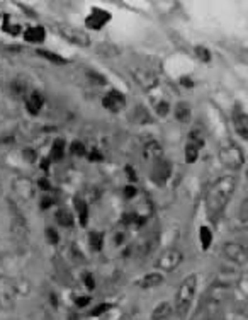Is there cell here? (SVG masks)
Instances as JSON below:
<instances>
[{"instance_id": "cell-41", "label": "cell", "mask_w": 248, "mask_h": 320, "mask_svg": "<svg viewBox=\"0 0 248 320\" xmlns=\"http://www.w3.org/2000/svg\"><path fill=\"white\" fill-rule=\"evenodd\" d=\"M41 165H43V169H45V171H48L49 160H43V162H41Z\"/></svg>"}, {"instance_id": "cell-18", "label": "cell", "mask_w": 248, "mask_h": 320, "mask_svg": "<svg viewBox=\"0 0 248 320\" xmlns=\"http://www.w3.org/2000/svg\"><path fill=\"white\" fill-rule=\"evenodd\" d=\"M199 240H201V247L204 249V251H207V249L211 247V244H213V232H211L209 226L202 225L199 228Z\"/></svg>"}, {"instance_id": "cell-12", "label": "cell", "mask_w": 248, "mask_h": 320, "mask_svg": "<svg viewBox=\"0 0 248 320\" xmlns=\"http://www.w3.org/2000/svg\"><path fill=\"white\" fill-rule=\"evenodd\" d=\"M163 274L162 272H150V274L143 276L141 279L138 281V286L143 289H150V288H155V286L162 285L163 283Z\"/></svg>"}, {"instance_id": "cell-15", "label": "cell", "mask_w": 248, "mask_h": 320, "mask_svg": "<svg viewBox=\"0 0 248 320\" xmlns=\"http://www.w3.org/2000/svg\"><path fill=\"white\" fill-rule=\"evenodd\" d=\"M145 157L146 159H152V160H160L163 159V148L158 142H148L145 146Z\"/></svg>"}, {"instance_id": "cell-32", "label": "cell", "mask_w": 248, "mask_h": 320, "mask_svg": "<svg viewBox=\"0 0 248 320\" xmlns=\"http://www.w3.org/2000/svg\"><path fill=\"white\" fill-rule=\"evenodd\" d=\"M136 194H138V191H136V186L129 184V186H126V188H124V196H126L128 199L135 198Z\"/></svg>"}, {"instance_id": "cell-6", "label": "cell", "mask_w": 248, "mask_h": 320, "mask_svg": "<svg viewBox=\"0 0 248 320\" xmlns=\"http://www.w3.org/2000/svg\"><path fill=\"white\" fill-rule=\"evenodd\" d=\"M223 252L231 262L238 266H245L248 264V249L245 245L238 244V242H228L224 244Z\"/></svg>"}, {"instance_id": "cell-21", "label": "cell", "mask_w": 248, "mask_h": 320, "mask_svg": "<svg viewBox=\"0 0 248 320\" xmlns=\"http://www.w3.org/2000/svg\"><path fill=\"white\" fill-rule=\"evenodd\" d=\"M38 55L43 56V58L49 60L51 63H56V65H65L66 60L63 58L62 55H58V53H51V51H46V49H38Z\"/></svg>"}, {"instance_id": "cell-35", "label": "cell", "mask_w": 248, "mask_h": 320, "mask_svg": "<svg viewBox=\"0 0 248 320\" xmlns=\"http://www.w3.org/2000/svg\"><path fill=\"white\" fill-rule=\"evenodd\" d=\"M89 75H90V79H92V80H95V82H99V84H106V79H104V77H100V73L90 72Z\"/></svg>"}, {"instance_id": "cell-30", "label": "cell", "mask_w": 248, "mask_h": 320, "mask_svg": "<svg viewBox=\"0 0 248 320\" xmlns=\"http://www.w3.org/2000/svg\"><path fill=\"white\" fill-rule=\"evenodd\" d=\"M240 216H241V222H243V220H248V198L241 201V205H240Z\"/></svg>"}, {"instance_id": "cell-4", "label": "cell", "mask_w": 248, "mask_h": 320, "mask_svg": "<svg viewBox=\"0 0 248 320\" xmlns=\"http://www.w3.org/2000/svg\"><path fill=\"white\" fill-rule=\"evenodd\" d=\"M182 261H184V254L179 249H169V251H165L156 259L155 268L163 272H172L182 264Z\"/></svg>"}, {"instance_id": "cell-42", "label": "cell", "mask_w": 248, "mask_h": 320, "mask_svg": "<svg viewBox=\"0 0 248 320\" xmlns=\"http://www.w3.org/2000/svg\"><path fill=\"white\" fill-rule=\"evenodd\" d=\"M243 228L248 230V220H243Z\"/></svg>"}, {"instance_id": "cell-33", "label": "cell", "mask_w": 248, "mask_h": 320, "mask_svg": "<svg viewBox=\"0 0 248 320\" xmlns=\"http://www.w3.org/2000/svg\"><path fill=\"white\" fill-rule=\"evenodd\" d=\"M83 283H85V286L89 289H93L95 288V279H93V276L90 274V272H87L85 276H83Z\"/></svg>"}, {"instance_id": "cell-8", "label": "cell", "mask_w": 248, "mask_h": 320, "mask_svg": "<svg viewBox=\"0 0 248 320\" xmlns=\"http://www.w3.org/2000/svg\"><path fill=\"white\" fill-rule=\"evenodd\" d=\"M233 125H234V131L238 133L241 140L248 142V114L240 108L236 106L233 111Z\"/></svg>"}, {"instance_id": "cell-3", "label": "cell", "mask_w": 248, "mask_h": 320, "mask_svg": "<svg viewBox=\"0 0 248 320\" xmlns=\"http://www.w3.org/2000/svg\"><path fill=\"white\" fill-rule=\"evenodd\" d=\"M196 289H197V274H189L180 283L175 295V310L180 317H186V313L189 312L190 305L194 302V296H196Z\"/></svg>"}, {"instance_id": "cell-37", "label": "cell", "mask_w": 248, "mask_h": 320, "mask_svg": "<svg viewBox=\"0 0 248 320\" xmlns=\"http://www.w3.org/2000/svg\"><path fill=\"white\" fill-rule=\"evenodd\" d=\"M51 205H53V199H51V198H43V199H41V208H43V209L49 208Z\"/></svg>"}, {"instance_id": "cell-39", "label": "cell", "mask_w": 248, "mask_h": 320, "mask_svg": "<svg viewBox=\"0 0 248 320\" xmlns=\"http://www.w3.org/2000/svg\"><path fill=\"white\" fill-rule=\"evenodd\" d=\"M102 157H100V153L99 152H92L90 153V160H100Z\"/></svg>"}, {"instance_id": "cell-16", "label": "cell", "mask_w": 248, "mask_h": 320, "mask_svg": "<svg viewBox=\"0 0 248 320\" xmlns=\"http://www.w3.org/2000/svg\"><path fill=\"white\" fill-rule=\"evenodd\" d=\"M190 116H192V109H190V106L187 104L186 101L177 102V106H175V118L179 119L180 123H189L190 121Z\"/></svg>"}, {"instance_id": "cell-38", "label": "cell", "mask_w": 248, "mask_h": 320, "mask_svg": "<svg viewBox=\"0 0 248 320\" xmlns=\"http://www.w3.org/2000/svg\"><path fill=\"white\" fill-rule=\"evenodd\" d=\"M126 171H128V176H129V179H131V181L135 182V181H136V176H135V172H133V169H131V167H129V165H128V167H126Z\"/></svg>"}, {"instance_id": "cell-29", "label": "cell", "mask_w": 248, "mask_h": 320, "mask_svg": "<svg viewBox=\"0 0 248 320\" xmlns=\"http://www.w3.org/2000/svg\"><path fill=\"white\" fill-rule=\"evenodd\" d=\"M109 308H110L109 303H102V305H99L97 308H93L92 312H90V315H92V317H99V315H102L104 312H107Z\"/></svg>"}, {"instance_id": "cell-20", "label": "cell", "mask_w": 248, "mask_h": 320, "mask_svg": "<svg viewBox=\"0 0 248 320\" xmlns=\"http://www.w3.org/2000/svg\"><path fill=\"white\" fill-rule=\"evenodd\" d=\"M63 153H65V140L63 138L55 140V143H53V146H51V153H49V159L51 160H62Z\"/></svg>"}, {"instance_id": "cell-31", "label": "cell", "mask_w": 248, "mask_h": 320, "mask_svg": "<svg viewBox=\"0 0 248 320\" xmlns=\"http://www.w3.org/2000/svg\"><path fill=\"white\" fill-rule=\"evenodd\" d=\"M46 239H48L49 244H56L58 242V233L53 228H46Z\"/></svg>"}, {"instance_id": "cell-25", "label": "cell", "mask_w": 248, "mask_h": 320, "mask_svg": "<svg viewBox=\"0 0 248 320\" xmlns=\"http://www.w3.org/2000/svg\"><path fill=\"white\" fill-rule=\"evenodd\" d=\"M77 208H78V215H80V223L82 226H87V222H89V209H87V203L85 201H77Z\"/></svg>"}, {"instance_id": "cell-14", "label": "cell", "mask_w": 248, "mask_h": 320, "mask_svg": "<svg viewBox=\"0 0 248 320\" xmlns=\"http://www.w3.org/2000/svg\"><path fill=\"white\" fill-rule=\"evenodd\" d=\"M172 315V305L169 302H162L152 312V320H167Z\"/></svg>"}, {"instance_id": "cell-17", "label": "cell", "mask_w": 248, "mask_h": 320, "mask_svg": "<svg viewBox=\"0 0 248 320\" xmlns=\"http://www.w3.org/2000/svg\"><path fill=\"white\" fill-rule=\"evenodd\" d=\"M26 108H28V111L31 112V114L36 116L43 108V97L39 94H36V92L34 94H31L28 99V102H26Z\"/></svg>"}, {"instance_id": "cell-23", "label": "cell", "mask_w": 248, "mask_h": 320, "mask_svg": "<svg viewBox=\"0 0 248 320\" xmlns=\"http://www.w3.org/2000/svg\"><path fill=\"white\" fill-rule=\"evenodd\" d=\"M194 53H196V56L199 58V62H202V63H209L211 60H213V55H211L209 48H206V46H196V48H194Z\"/></svg>"}, {"instance_id": "cell-2", "label": "cell", "mask_w": 248, "mask_h": 320, "mask_svg": "<svg viewBox=\"0 0 248 320\" xmlns=\"http://www.w3.org/2000/svg\"><path fill=\"white\" fill-rule=\"evenodd\" d=\"M217 157H219V162L228 171H240L245 165V152L233 140L221 143L219 150H217Z\"/></svg>"}, {"instance_id": "cell-43", "label": "cell", "mask_w": 248, "mask_h": 320, "mask_svg": "<svg viewBox=\"0 0 248 320\" xmlns=\"http://www.w3.org/2000/svg\"><path fill=\"white\" fill-rule=\"evenodd\" d=\"M245 177L248 179V167H247V171H245Z\"/></svg>"}, {"instance_id": "cell-26", "label": "cell", "mask_w": 248, "mask_h": 320, "mask_svg": "<svg viewBox=\"0 0 248 320\" xmlns=\"http://www.w3.org/2000/svg\"><path fill=\"white\" fill-rule=\"evenodd\" d=\"M102 244H104V235L102 233H99V232L90 233V245H92V249L100 251V249H102Z\"/></svg>"}, {"instance_id": "cell-22", "label": "cell", "mask_w": 248, "mask_h": 320, "mask_svg": "<svg viewBox=\"0 0 248 320\" xmlns=\"http://www.w3.org/2000/svg\"><path fill=\"white\" fill-rule=\"evenodd\" d=\"M55 218H56V223L62 226H72L73 225V216L70 215L68 211H65V209H58Z\"/></svg>"}, {"instance_id": "cell-10", "label": "cell", "mask_w": 248, "mask_h": 320, "mask_svg": "<svg viewBox=\"0 0 248 320\" xmlns=\"http://www.w3.org/2000/svg\"><path fill=\"white\" fill-rule=\"evenodd\" d=\"M110 21V14L106 11H100V9H95L92 11V14L87 17V26L90 29H100L106 22Z\"/></svg>"}, {"instance_id": "cell-9", "label": "cell", "mask_w": 248, "mask_h": 320, "mask_svg": "<svg viewBox=\"0 0 248 320\" xmlns=\"http://www.w3.org/2000/svg\"><path fill=\"white\" fill-rule=\"evenodd\" d=\"M102 102L106 109H109V111H112V112H119V111H123L124 106H126V97H124L119 91H114L112 89V91L104 97Z\"/></svg>"}, {"instance_id": "cell-28", "label": "cell", "mask_w": 248, "mask_h": 320, "mask_svg": "<svg viewBox=\"0 0 248 320\" xmlns=\"http://www.w3.org/2000/svg\"><path fill=\"white\" fill-rule=\"evenodd\" d=\"M169 111H170V106L167 101H160L158 104H156V114L162 116V118H165V116L169 114Z\"/></svg>"}, {"instance_id": "cell-13", "label": "cell", "mask_w": 248, "mask_h": 320, "mask_svg": "<svg viewBox=\"0 0 248 320\" xmlns=\"http://www.w3.org/2000/svg\"><path fill=\"white\" fill-rule=\"evenodd\" d=\"M46 38V31L41 26H32V28H28L24 32V39L29 43H43Z\"/></svg>"}, {"instance_id": "cell-7", "label": "cell", "mask_w": 248, "mask_h": 320, "mask_svg": "<svg viewBox=\"0 0 248 320\" xmlns=\"http://www.w3.org/2000/svg\"><path fill=\"white\" fill-rule=\"evenodd\" d=\"M133 79L136 80V84L145 91H152L158 84V79L153 72H150L148 68H135L133 70Z\"/></svg>"}, {"instance_id": "cell-34", "label": "cell", "mask_w": 248, "mask_h": 320, "mask_svg": "<svg viewBox=\"0 0 248 320\" xmlns=\"http://www.w3.org/2000/svg\"><path fill=\"white\" fill-rule=\"evenodd\" d=\"M75 303H77V306H87L90 303V298L89 296H80V298L75 300Z\"/></svg>"}, {"instance_id": "cell-40", "label": "cell", "mask_w": 248, "mask_h": 320, "mask_svg": "<svg viewBox=\"0 0 248 320\" xmlns=\"http://www.w3.org/2000/svg\"><path fill=\"white\" fill-rule=\"evenodd\" d=\"M39 186H41L43 189H49V182L46 181V179H43V181H39Z\"/></svg>"}, {"instance_id": "cell-11", "label": "cell", "mask_w": 248, "mask_h": 320, "mask_svg": "<svg viewBox=\"0 0 248 320\" xmlns=\"http://www.w3.org/2000/svg\"><path fill=\"white\" fill-rule=\"evenodd\" d=\"M153 179H155L158 184H162V182H165L167 179H169L170 176V165L167 160L160 159L155 162V165H153Z\"/></svg>"}, {"instance_id": "cell-36", "label": "cell", "mask_w": 248, "mask_h": 320, "mask_svg": "<svg viewBox=\"0 0 248 320\" xmlns=\"http://www.w3.org/2000/svg\"><path fill=\"white\" fill-rule=\"evenodd\" d=\"M180 84H182L184 87H187V89H192L194 87V82L189 79V77H182V79H180Z\"/></svg>"}, {"instance_id": "cell-5", "label": "cell", "mask_w": 248, "mask_h": 320, "mask_svg": "<svg viewBox=\"0 0 248 320\" xmlns=\"http://www.w3.org/2000/svg\"><path fill=\"white\" fill-rule=\"evenodd\" d=\"M56 31H58L65 39H68L70 43H75V45L82 46V48H87V46L90 45L89 34L72 24H56Z\"/></svg>"}, {"instance_id": "cell-24", "label": "cell", "mask_w": 248, "mask_h": 320, "mask_svg": "<svg viewBox=\"0 0 248 320\" xmlns=\"http://www.w3.org/2000/svg\"><path fill=\"white\" fill-rule=\"evenodd\" d=\"M187 142L194 143V145H197L199 148H202L204 145H206V140H204V135L201 133V129H192V131L189 133V140Z\"/></svg>"}, {"instance_id": "cell-1", "label": "cell", "mask_w": 248, "mask_h": 320, "mask_svg": "<svg viewBox=\"0 0 248 320\" xmlns=\"http://www.w3.org/2000/svg\"><path fill=\"white\" fill-rule=\"evenodd\" d=\"M236 189V177L234 176H221L211 184L206 194V206L211 216H219L230 203L231 196Z\"/></svg>"}, {"instance_id": "cell-27", "label": "cell", "mask_w": 248, "mask_h": 320, "mask_svg": "<svg viewBox=\"0 0 248 320\" xmlns=\"http://www.w3.org/2000/svg\"><path fill=\"white\" fill-rule=\"evenodd\" d=\"M70 152L75 157H83L85 155V145H83L82 142H73L72 145H70Z\"/></svg>"}, {"instance_id": "cell-19", "label": "cell", "mask_w": 248, "mask_h": 320, "mask_svg": "<svg viewBox=\"0 0 248 320\" xmlns=\"http://www.w3.org/2000/svg\"><path fill=\"white\" fill-rule=\"evenodd\" d=\"M199 152L201 148L197 145H194V143L187 142L186 143V150H184V153H186V162L187 164H194L197 159H199Z\"/></svg>"}]
</instances>
